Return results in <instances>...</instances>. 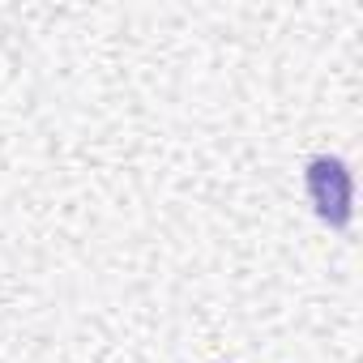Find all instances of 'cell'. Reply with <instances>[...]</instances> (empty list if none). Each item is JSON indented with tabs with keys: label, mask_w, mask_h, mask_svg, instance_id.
<instances>
[{
	"label": "cell",
	"mask_w": 363,
	"mask_h": 363,
	"mask_svg": "<svg viewBox=\"0 0 363 363\" xmlns=\"http://www.w3.org/2000/svg\"><path fill=\"white\" fill-rule=\"evenodd\" d=\"M308 197H312L320 223H329L333 231L350 227V214H354L350 197H354V189H350V171H346L342 158L320 154V158L308 162Z\"/></svg>",
	"instance_id": "6da1fadb"
}]
</instances>
